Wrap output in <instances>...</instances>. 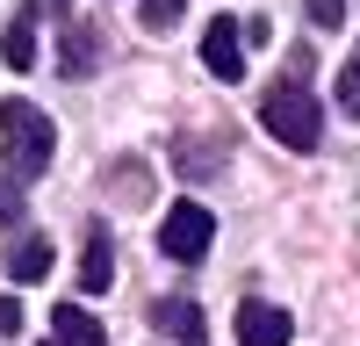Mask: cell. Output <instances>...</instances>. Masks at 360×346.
Listing matches in <instances>:
<instances>
[{
	"label": "cell",
	"mask_w": 360,
	"mask_h": 346,
	"mask_svg": "<svg viewBox=\"0 0 360 346\" xmlns=\"http://www.w3.org/2000/svg\"><path fill=\"white\" fill-rule=\"evenodd\" d=\"M51 115L37 101H8L0 108V152H8V173L15 181H37V173L51 166Z\"/></svg>",
	"instance_id": "cell-1"
},
{
	"label": "cell",
	"mask_w": 360,
	"mask_h": 346,
	"mask_svg": "<svg viewBox=\"0 0 360 346\" xmlns=\"http://www.w3.org/2000/svg\"><path fill=\"white\" fill-rule=\"evenodd\" d=\"M259 123H266V137H281L288 152H310V144L324 137V115H317V101H310L303 79L266 86V94H259Z\"/></svg>",
	"instance_id": "cell-2"
},
{
	"label": "cell",
	"mask_w": 360,
	"mask_h": 346,
	"mask_svg": "<svg viewBox=\"0 0 360 346\" xmlns=\"http://www.w3.org/2000/svg\"><path fill=\"white\" fill-rule=\"evenodd\" d=\"M209 238H217V217H209L202 202H173V210H166V231H159L166 260H202Z\"/></svg>",
	"instance_id": "cell-3"
},
{
	"label": "cell",
	"mask_w": 360,
	"mask_h": 346,
	"mask_svg": "<svg viewBox=\"0 0 360 346\" xmlns=\"http://www.w3.org/2000/svg\"><path fill=\"white\" fill-rule=\"evenodd\" d=\"M288 339H295V325L281 303H259V296L238 303V346H288Z\"/></svg>",
	"instance_id": "cell-4"
},
{
	"label": "cell",
	"mask_w": 360,
	"mask_h": 346,
	"mask_svg": "<svg viewBox=\"0 0 360 346\" xmlns=\"http://www.w3.org/2000/svg\"><path fill=\"white\" fill-rule=\"evenodd\" d=\"M202 65L217 72V79H245V37H238L231 15H217V22L202 29Z\"/></svg>",
	"instance_id": "cell-5"
},
{
	"label": "cell",
	"mask_w": 360,
	"mask_h": 346,
	"mask_svg": "<svg viewBox=\"0 0 360 346\" xmlns=\"http://www.w3.org/2000/svg\"><path fill=\"white\" fill-rule=\"evenodd\" d=\"M152 325H159L166 339H180V346H202V339H209V317H202L195 303H180V296H159V303H152Z\"/></svg>",
	"instance_id": "cell-6"
},
{
	"label": "cell",
	"mask_w": 360,
	"mask_h": 346,
	"mask_svg": "<svg viewBox=\"0 0 360 346\" xmlns=\"http://www.w3.org/2000/svg\"><path fill=\"white\" fill-rule=\"evenodd\" d=\"M101 37H94V29H86V22H65V44H58V65H65V79H86V72H94L101 65Z\"/></svg>",
	"instance_id": "cell-7"
},
{
	"label": "cell",
	"mask_w": 360,
	"mask_h": 346,
	"mask_svg": "<svg viewBox=\"0 0 360 346\" xmlns=\"http://www.w3.org/2000/svg\"><path fill=\"white\" fill-rule=\"evenodd\" d=\"M51 339H58V346H108L101 325H94L79 303H58V310H51Z\"/></svg>",
	"instance_id": "cell-8"
},
{
	"label": "cell",
	"mask_w": 360,
	"mask_h": 346,
	"mask_svg": "<svg viewBox=\"0 0 360 346\" xmlns=\"http://www.w3.org/2000/svg\"><path fill=\"white\" fill-rule=\"evenodd\" d=\"M115 274V245H108V231H86V252H79V288H108Z\"/></svg>",
	"instance_id": "cell-9"
},
{
	"label": "cell",
	"mask_w": 360,
	"mask_h": 346,
	"mask_svg": "<svg viewBox=\"0 0 360 346\" xmlns=\"http://www.w3.org/2000/svg\"><path fill=\"white\" fill-rule=\"evenodd\" d=\"M0 58H8V72H29V65H37V22H29V15H15V22H8V37H0Z\"/></svg>",
	"instance_id": "cell-10"
},
{
	"label": "cell",
	"mask_w": 360,
	"mask_h": 346,
	"mask_svg": "<svg viewBox=\"0 0 360 346\" xmlns=\"http://www.w3.org/2000/svg\"><path fill=\"white\" fill-rule=\"evenodd\" d=\"M8 274H15V281H44V274H51V238H22V245H8Z\"/></svg>",
	"instance_id": "cell-11"
},
{
	"label": "cell",
	"mask_w": 360,
	"mask_h": 346,
	"mask_svg": "<svg viewBox=\"0 0 360 346\" xmlns=\"http://www.w3.org/2000/svg\"><path fill=\"white\" fill-rule=\"evenodd\" d=\"M137 15H144V29H159V37H166V29L180 22V0H137Z\"/></svg>",
	"instance_id": "cell-12"
},
{
	"label": "cell",
	"mask_w": 360,
	"mask_h": 346,
	"mask_svg": "<svg viewBox=\"0 0 360 346\" xmlns=\"http://www.w3.org/2000/svg\"><path fill=\"white\" fill-rule=\"evenodd\" d=\"M339 101H346V108H360V51L346 58V72H339Z\"/></svg>",
	"instance_id": "cell-13"
},
{
	"label": "cell",
	"mask_w": 360,
	"mask_h": 346,
	"mask_svg": "<svg viewBox=\"0 0 360 346\" xmlns=\"http://www.w3.org/2000/svg\"><path fill=\"white\" fill-rule=\"evenodd\" d=\"M15 217H22V181L8 173V181H0V224H15Z\"/></svg>",
	"instance_id": "cell-14"
},
{
	"label": "cell",
	"mask_w": 360,
	"mask_h": 346,
	"mask_svg": "<svg viewBox=\"0 0 360 346\" xmlns=\"http://www.w3.org/2000/svg\"><path fill=\"white\" fill-rule=\"evenodd\" d=\"M310 22H317V29H339V22H346V0H310Z\"/></svg>",
	"instance_id": "cell-15"
},
{
	"label": "cell",
	"mask_w": 360,
	"mask_h": 346,
	"mask_svg": "<svg viewBox=\"0 0 360 346\" xmlns=\"http://www.w3.org/2000/svg\"><path fill=\"white\" fill-rule=\"evenodd\" d=\"M15 325H22V303H15V296H0V332H15Z\"/></svg>",
	"instance_id": "cell-16"
}]
</instances>
